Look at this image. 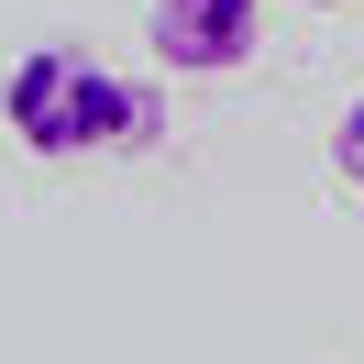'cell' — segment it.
Instances as JSON below:
<instances>
[{
	"label": "cell",
	"instance_id": "6da1fadb",
	"mask_svg": "<svg viewBox=\"0 0 364 364\" xmlns=\"http://www.w3.org/2000/svg\"><path fill=\"white\" fill-rule=\"evenodd\" d=\"M0 122L11 144L45 166H77V155H133L155 133V89H133L122 67H100L89 45H23L11 77H0Z\"/></svg>",
	"mask_w": 364,
	"mask_h": 364
},
{
	"label": "cell",
	"instance_id": "7a4b0ae2",
	"mask_svg": "<svg viewBox=\"0 0 364 364\" xmlns=\"http://www.w3.org/2000/svg\"><path fill=\"white\" fill-rule=\"evenodd\" d=\"M254 23H265V0H155V67L232 77L254 55Z\"/></svg>",
	"mask_w": 364,
	"mask_h": 364
},
{
	"label": "cell",
	"instance_id": "3957f363",
	"mask_svg": "<svg viewBox=\"0 0 364 364\" xmlns=\"http://www.w3.org/2000/svg\"><path fill=\"white\" fill-rule=\"evenodd\" d=\"M331 166H342V177L364 188V100H353V111H342V133H331Z\"/></svg>",
	"mask_w": 364,
	"mask_h": 364
}]
</instances>
